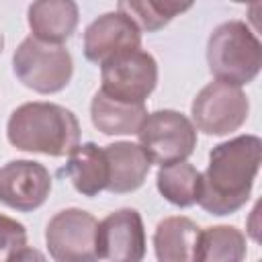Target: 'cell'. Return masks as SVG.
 <instances>
[{
    "label": "cell",
    "mask_w": 262,
    "mask_h": 262,
    "mask_svg": "<svg viewBox=\"0 0 262 262\" xmlns=\"http://www.w3.org/2000/svg\"><path fill=\"white\" fill-rule=\"evenodd\" d=\"M192 4L190 2H164V0H143V2H135V0H123L117 4V10L123 12L125 16H129L139 31L145 29L149 33L160 31L164 25H168L174 16H178L180 12L188 10Z\"/></svg>",
    "instance_id": "d6986e66"
},
{
    "label": "cell",
    "mask_w": 262,
    "mask_h": 262,
    "mask_svg": "<svg viewBox=\"0 0 262 262\" xmlns=\"http://www.w3.org/2000/svg\"><path fill=\"white\" fill-rule=\"evenodd\" d=\"M141 47V31L139 27L125 16L123 12H106L92 20L84 33V55L86 59L102 66L111 57L139 49Z\"/></svg>",
    "instance_id": "8fae6325"
},
{
    "label": "cell",
    "mask_w": 262,
    "mask_h": 262,
    "mask_svg": "<svg viewBox=\"0 0 262 262\" xmlns=\"http://www.w3.org/2000/svg\"><path fill=\"white\" fill-rule=\"evenodd\" d=\"M2 47H4V39H2V33H0V53H2Z\"/></svg>",
    "instance_id": "7402d4cb"
},
{
    "label": "cell",
    "mask_w": 262,
    "mask_h": 262,
    "mask_svg": "<svg viewBox=\"0 0 262 262\" xmlns=\"http://www.w3.org/2000/svg\"><path fill=\"white\" fill-rule=\"evenodd\" d=\"M8 141L31 154L70 156L80 141L76 115L55 102H25L12 111L6 125Z\"/></svg>",
    "instance_id": "7a4b0ae2"
},
{
    "label": "cell",
    "mask_w": 262,
    "mask_h": 262,
    "mask_svg": "<svg viewBox=\"0 0 262 262\" xmlns=\"http://www.w3.org/2000/svg\"><path fill=\"white\" fill-rule=\"evenodd\" d=\"M246 235L233 225L207 227L199 235L194 262H244Z\"/></svg>",
    "instance_id": "e0dca14e"
},
{
    "label": "cell",
    "mask_w": 262,
    "mask_h": 262,
    "mask_svg": "<svg viewBox=\"0 0 262 262\" xmlns=\"http://www.w3.org/2000/svg\"><path fill=\"white\" fill-rule=\"evenodd\" d=\"M147 117L145 104L121 102L98 90L90 102L92 125L104 135H133Z\"/></svg>",
    "instance_id": "2e32d148"
},
{
    "label": "cell",
    "mask_w": 262,
    "mask_h": 262,
    "mask_svg": "<svg viewBox=\"0 0 262 262\" xmlns=\"http://www.w3.org/2000/svg\"><path fill=\"white\" fill-rule=\"evenodd\" d=\"M190 113L194 125L207 135H227L246 123L250 102L242 88L215 80L196 94Z\"/></svg>",
    "instance_id": "52a82bcc"
},
{
    "label": "cell",
    "mask_w": 262,
    "mask_h": 262,
    "mask_svg": "<svg viewBox=\"0 0 262 262\" xmlns=\"http://www.w3.org/2000/svg\"><path fill=\"white\" fill-rule=\"evenodd\" d=\"M31 37L43 43L61 45L78 27V4L72 0H39L29 6Z\"/></svg>",
    "instance_id": "4fadbf2b"
},
{
    "label": "cell",
    "mask_w": 262,
    "mask_h": 262,
    "mask_svg": "<svg viewBox=\"0 0 262 262\" xmlns=\"http://www.w3.org/2000/svg\"><path fill=\"white\" fill-rule=\"evenodd\" d=\"M51 192L49 170L33 160H12L0 168V203L29 213L39 209Z\"/></svg>",
    "instance_id": "30bf717a"
},
{
    "label": "cell",
    "mask_w": 262,
    "mask_h": 262,
    "mask_svg": "<svg viewBox=\"0 0 262 262\" xmlns=\"http://www.w3.org/2000/svg\"><path fill=\"white\" fill-rule=\"evenodd\" d=\"M137 137L149 162L160 166L184 162L196 147V127L188 117L172 108L147 113Z\"/></svg>",
    "instance_id": "5b68a950"
},
{
    "label": "cell",
    "mask_w": 262,
    "mask_h": 262,
    "mask_svg": "<svg viewBox=\"0 0 262 262\" xmlns=\"http://www.w3.org/2000/svg\"><path fill=\"white\" fill-rule=\"evenodd\" d=\"M23 248H27L25 225L0 213V262H10Z\"/></svg>",
    "instance_id": "ffe728a7"
},
{
    "label": "cell",
    "mask_w": 262,
    "mask_h": 262,
    "mask_svg": "<svg viewBox=\"0 0 262 262\" xmlns=\"http://www.w3.org/2000/svg\"><path fill=\"white\" fill-rule=\"evenodd\" d=\"M100 90L121 102L143 104L158 84V63L151 53L139 49L123 51L100 66Z\"/></svg>",
    "instance_id": "8992f818"
},
{
    "label": "cell",
    "mask_w": 262,
    "mask_h": 262,
    "mask_svg": "<svg viewBox=\"0 0 262 262\" xmlns=\"http://www.w3.org/2000/svg\"><path fill=\"white\" fill-rule=\"evenodd\" d=\"M10 262H47V260L37 248H23L20 252L14 254V258Z\"/></svg>",
    "instance_id": "44dd1931"
},
{
    "label": "cell",
    "mask_w": 262,
    "mask_h": 262,
    "mask_svg": "<svg viewBox=\"0 0 262 262\" xmlns=\"http://www.w3.org/2000/svg\"><path fill=\"white\" fill-rule=\"evenodd\" d=\"M98 221L82 209L55 213L45 229V242L55 262H98L96 254Z\"/></svg>",
    "instance_id": "ba28073f"
},
{
    "label": "cell",
    "mask_w": 262,
    "mask_h": 262,
    "mask_svg": "<svg viewBox=\"0 0 262 262\" xmlns=\"http://www.w3.org/2000/svg\"><path fill=\"white\" fill-rule=\"evenodd\" d=\"M96 254L106 262H141L145 256V229L135 209L106 215L96 229Z\"/></svg>",
    "instance_id": "9c48e42d"
},
{
    "label": "cell",
    "mask_w": 262,
    "mask_h": 262,
    "mask_svg": "<svg viewBox=\"0 0 262 262\" xmlns=\"http://www.w3.org/2000/svg\"><path fill=\"white\" fill-rule=\"evenodd\" d=\"M201 229L188 217H166L154 233L158 262H194Z\"/></svg>",
    "instance_id": "9a60e30c"
},
{
    "label": "cell",
    "mask_w": 262,
    "mask_h": 262,
    "mask_svg": "<svg viewBox=\"0 0 262 262\" xmlns=\"http://www.w3.org/2000/svg\"><path fill=\"white\" fill-rule=\"evenodd\" d=\"M207 61L217 82L242 88L262 68V45L244 20H227L211 33Z\"/></svg>",
    "instance_id": "3957f363"
},
{
    "label": "cell",
    "mask_w": 262,
    "mask_h": 262,
    "mask_svg": "<svg viewBox=\"0 0 262 262\" xmlns=\"http://www.w3.org/2000/svg\"><path fill=\"white\" fill-rule=\"evenodd\" d=\"M102 149L108 166V182H106L108 192L115 194L133 192L145 182L151 162L137 143L117 141V143H108Z\"/></svg>",
    "instance_id": "7c38bea8"
},
{
    "label": "cell",
    "mask_w": 262,
    "mask_h": 262,
    "mask_svg": "<svg viewBox=\"0 0 262 262\" xmlns=\"http://www.w3.org/2000/svg\"><path fill=\"white\" fill-rule=\"evenodd\" d=\"M156 186L168 203L176 207H190L199 199L201 172L186 160L160 166L156 176Z\"/></svg>",
    "instance_id": "ac0fdd59"
},
{
    "label": "cell",
    "mask_w": 262,
    "mask_h": 262,
    "mask_svg": "<svg viewBox=\"0 0 262 262\" xmlns=\"http://www.w3.org/2000/svg\"><path fill=\"white\" fill-rule=\"evenodd\" d=\"M16 78L39 94H53L63 90L74 74V61L66 47L37 41L35 37L23 39L12 55Z\"/></svg>",
    "instance_id": "277c9868"
},
{
    "label": "cell",
    "mask_w": 262,
    "mask_h": 262,
    "mask_svg": "<svg viewBox=\"0 0 262 262\" xmlns=\"http://www.w3.org/2000/svg\"><path fill=\"white\" fill-rule=\"evenodd\" d=\"M262 162V141L256 135H237L215 145L209 166L201 174L196 203L211 215H229L242 209L254 186Z\"/></svg>",
    "instance_id": "6da1fadb"
},
{
    "label": "cell",
    "mask_w": 262,
    "mask_h": 262,
    "mask_svg": "<svg viewBox=\"0 0 262 262\" xmlns=\"http://www.w3.org/2000/svg\"><path fill=\"white\" fill-rule=\"evenodd\" d=\"M61 176L70 178L74 188L84 196H96L98 192L106 190L108 182V166L104 158V149L96 143H78L70 156L68 164L59 170Z\"/></svg>",
    "instance_id": "5bb4252c"
}]
</instances>
